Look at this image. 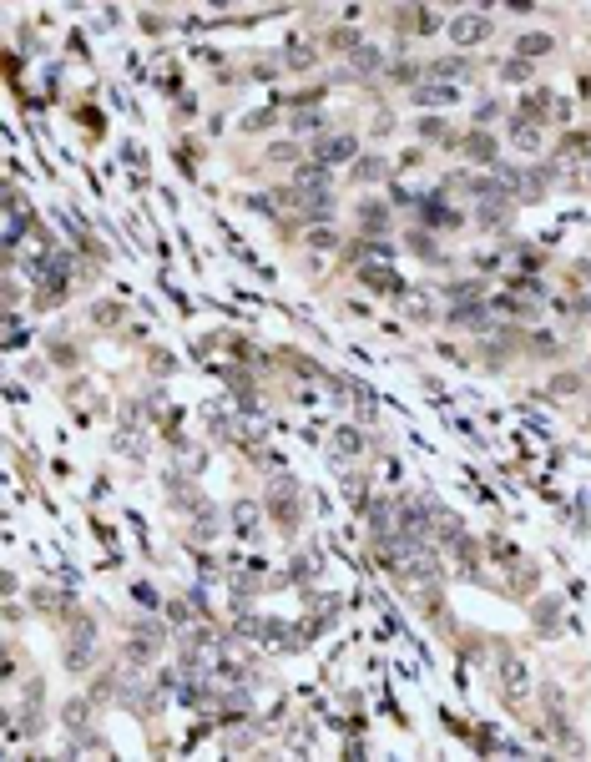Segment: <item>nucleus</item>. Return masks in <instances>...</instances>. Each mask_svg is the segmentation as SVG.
I'll return each instance as SVG.
<instances>
[{
  "instance_id": "16",
  "label": "nucleus",
  "mask_w": 591,
  "mask_h": 762,
  "mask_svg": "<svg viewBox=\"0 0 591 762\" xmlns=\"http://www.w3.org/2000/svg\"><path fill=\"white\" fill-rule=\"evenodd\" d=\"M308 248H334V233H329V228H313V233H308Z\"/></svg>"
},
{
  "instance_id": "8",
  "label": "nucleus",
  "mask_w": 591,
  "mask_h": 762,
  "mask_svg": "<svg viewBox=\"0 0 591 762\" xmlns=\"http://www.w3.org/2000/svg\"><path fill=\"white\" fill-rule=\"evenodd\" d=\"M380 177H385V162L380 157H364L359 167H354V182H380Z\"/></svg>"
},
{
  "instance_id": "2",
  "label": "nucleus",
  "mask_w": 591,
  "mask_h": 762,
  "mask_svg": "<svg viewBox=\"0 0 591 762\" xmlns=\"http://www.w3.org/2000/svg\"><path fill=\"white\" fill-rule=\"evenodd\" d=\"M354 152H359V142H354L349 132H344V137H329V142H318V162H329V167H334V162H349Z\"/></svg>"
},
{
  "instance_id": "7",
  "label": "nucleus",
  "mask_w": 591,
  "mask_h": 762,
  "mask_svg": "<svg viewBox=\"0 0 591 762\" xmlns=\"http://www.w3.org/2000/svg\"><path fill=\"white\" fill-rule=\"evenodd\" d=\"M546 51H551V36H541V31L516 41V56H525V61H530V56H546Z\"/></svg>"
},
{
  "instance_id": "15",
  "label": "nucleus",
  "mask_w": 591,
  "mask_h": 762,
  "mask_svg": "<svg viewBox=\"0 0 591 762\" xmlns=\"http://www.w3.org/2000/svg\"><path fill=\"white\" fill-rule=\"evenodd\" d=\"M308 61H313V51H308V46H293V51H288V66H298V71H303Z\"/></svg>"
},
{
  "instance_id": "12",
  "label": "nucleus",
  "mask_w": 591,
  "mask_h": 762,
  "mask_svg": "<svg viewBox=\"0 0 591 762\" xmlns=\"http://www.w3.org/2000/svg\"><path fill=\"white\" fill-rule=\"evenodd\" d=\"M419 137H424V142H435V137L445 142V122H440V117H424V122H419Z\"/></svg>"
},
{
  "instance_id": "5",
  "label": "nucleus",
  "mask_w": 591,
  "mask_h": 762,
  "mask_svg": "<svg viewBox=\"0 0 591 762\" xmlns=\"http://www.w3.org/2000/svg\"><path fill=\"white\" fill-rule=\"evenodd\" d=\"M501 687H506L511 702H521V692H525V672H521L516 657H501Z\"/></svg>"
},
{
  "instance_id": "13",
  "label": "nucleus",
  "mask_w": 591,
  "mask_h": 762,
  "mask_svg": "<svg viewBox=\"0 0 591 762\" xmlns=\"http://www.w3.org/2000/svg\"><path fill=\"white\" fill-rule=\"evenodd\" d=\"M354 66H359V71H374V66H380V56H374L369 46H354Z\"/></svg>"
},
{
  "instance_id": "4",
  "label": "nucleus",
  "mask_w": 591,
  "mask_h": 762,
  "mask_svg": "<svg viewBox=\"0 0 591 762\" xmlns=\"http://www.w3.org/2000/svg\"><path fill=\"white\" fill-rule=\"evenodd\" d=\"M359 278H364V283H374L380 293H399V288H404V283L389 273V268H380V263H359Z\"/></svg>"
},
{
  "instance_id": "11",
  "label": "nucleus",
  "mask_w": 591,
  "mask_h": 762,
  "mask_svg": "<svg viewBox=\"0 0 591 762\" xmlns=\"http://www.w3.org/2000/svg\"><path fill=\"white\" fill-rule=\"evenodd\" d=\"M233 520H238V535H253V525H258V505H238Z\"/></svg>"
},
{
  "instance_id": "6",
  "label": "nucleus",
  "mask_w": 591,
  "mask_h": 762,
  "mask_svg": "<svg viewBox=\"0 0 591 762\" xmlns=\"http://www.w3.org/2000/svg\"><path fill=\"white\" fill-rule=\"evenodd\" d=\"M465 152H470L475 162H486V167H496V142H491L486 132H475V137L465 142Z\"/></svg>"
},
{
  "instance_id": "10",
  "label": "nucleus",
  "mask_w": 591,
  "mask_h": 762,
  "mask_svg": "<svg viewBox=\"0 0 591 762\" xmlns=\"http://www.w3.org/2000/svg\"><path fill=\"white\" fill-rule=\"evenodd\" d=\"M385 223H389V212H385L380 202H364V228H369V233H380Z\"/></svg>"
},
{
  "instance_id": "3",
  "label": "nucleus",
  "mask_w": 591,
  "mask_h": 762,
  "mask_svg": "<svg viewBox=\"0 0 591 762\" xmlns=\"http://www.w3.org/2000/svg\"><path fill=\"white\" fill-rule=\"evenodd\" d=\"M455 96H460V86H445V81H424V86H414V101H419V106H435V101L450 106Z\"/></svg>"
},
{
  "instance_id": "14",
  "label": "nucleus",
  "mask_w": 591,
  "mask_h": 762,
  "mask_svg": "<svg viewBox=\"0 0 591 762\" xmlns=\"http://www.w3.org/2000/svg\"><path fill=\"white\" fill-rule=\"evenodd\" d=\"M293 127H298L303 137H308V132H324V117H313V112H303V117H298Z\"/></svg>"
},
{
  "instance_id": "9",
  "label": "nucleus",
  "mask_w": 591,
  "mask_h": 762,
  "mask_svg": "<svg viewBox=\"0 0 591 762\" xmlns=\"http://www.w3.org/2000/svg\"><path fill=\"white\" fill-rule=\"evenodd\" d=\"M501 76H506L511 86H516V81H530V61H525V56H516V61H506V66H501Z\"/></svg>"
},
{
  "instance_id": "1",
  "label": "nucleus",
  "mask_w": 591,
  "mask_h": 762,
  "mask_svg": "<svg viewBox=\"0 0 591 762\" xmlns=\"http://www.w3.org/2000/svg\"><path fill=\"white\" fill-rule=\"evenodd\" d=\"M486 36H491V21H480V16H460L450 26V41L455 46H475V41H486Z\"/></svg>"
}]
</instances>
